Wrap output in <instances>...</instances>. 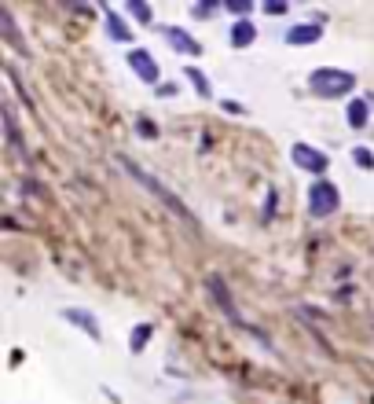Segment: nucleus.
<instances>
[{
  "label": "nucleus",
  "mask_w": 374,
  "mask_h": 404,
  "mask_svg": "<svg viewBox=\"0 0 374 404\" xmlns=\"http://www.w3.org/2000/svg\"><path fill=\"white\" fill-rule=\"evenodd\" d=\"M316 96H327V100H338V96H349L356 89V77L349 70H334V67H323V70H312L308 77Z\"/></svg>",
  "instance_id": "f257e3e1"
},
{
  "label": "nucleus",
  "mask_w": 374,
  "mask_h": 404,
  "mask_svg": "<svg viewBox=\"0 0 374 404\" xmlns=\"http://www.w3.org/2000/svg\"><path fill=\"white\" fill-rule=\"evenodd\" d=\"M338 206H341L338 188L330 181H316L312 191H308V209H312L316 217H330V214H338Z\"/></svg>",
  "instance_id": "f03ea898"
},
{
  "label": "nucleus",
  "mask_w": 374,
  "mask_h": 404,
  "mask_svg": "<svg viewBox=\"0 0 374 404\" xmlns=\"http://www.w3.org/2000/svg\"><path fill=\"white\" fill-rule=\"evenodd\" d=\"M290 162H294L298 169H305V173H316V176H323L327 166H330V158L319 148H312V143H294V148H290Z\"/></svg>",
  "instance_id": "7ed1b4c3"
},
{
  "label": "nucleus",
  "mask_w": 374,
  "mask_h": 404,
  "mask_svg": "<svg viewBox=\"0 0 374 404\" xmlns=\"http://www.w3.org/2000/svg\"><path fill=\"white\" fill-rule=\"evenodd\" d=\"M121 166H125L128 173H133V176H136V181H140V184H147V188L154 191V195H158V199H166V202H169V209H176V214H180V217H187V221H191V214H187V209H184V202H180V199H173V195H169V191H166V188H161V184H158V181H151V176H147V173H143V169H136V166H133V162H128V158H121Z\"/></svg>",
  "instance_id": "20e7f679"
},
{
  "label": "nucleus",
  "mask_w": 374,
  "mask_h": 404,
  "mask_svg": "<svg viewBox=\"0 0 374 404\" xmlns=\"http://www.w3.org/2000/svg\"><path fill=\"white\" fill-rule=\"evenodd\" d=\"M128 67L136 70L140 81H147V85H154V81H158V63H154L151 52H143V48H133V52H128Z\"/></svg>",
  "instance_id": "39448f33"
},
{
  "label": "nucleus",
  "mask_w": 374,
  "mask_h": 404,
  "mask_svg": "<svg viewBox=\"0 0 374 404\" xmlns=\"http://www.w3.org/2000/svg\"><path fill=\"white\" fill-rule=\"evenodd\" d=\"M62 320H70L74 327L88 331L92 342H100V338H103V331H100V323H95V316H92V313H85V309H62Z\"/></svg>",
  "instance_id": "423d86ee"
},
{
  "label": "nucleus",
  "mask_w": 374,
  "mask_h": 404,
  "mask_svg": "<svg viewBox=\"0 0 374 404\" xmlns=\"http://www.w3.org/2000/svg\"><path fill=\"white\" fill-rule=\"evenodd\" d=\"M161 34H166V41L176 48V52H184V56H199L202 48H199V41L194 37H187L184 30H176V26H161Z\"/></svg>",
  "instance_id": "0eeeda50"
},
{
  "label": "nucleus",
  "mask_w": 374,
  "mask_h": 404,
  "mask_svg": "<svg viewBox=\"0 0 374 404\" xmlns=\"http://www.w3.org/2000/svg\"><path fill=\"white\" fill-rule=\"evenodd\" d=\"M319 37H323V26L316 22H301L294 30H286V44H316Z\"/></svg>",
  "instance_id": "6e6552de"
},
{
  "label": "nucleus",
  "mask_w": 374,
  "mask_h": 404,
  "mask_svg": "<svg viewBox=\"0 0 374 404\" xmlns=\"http://www.w3.org/2000/svg\"><path fill=\"white\" fill-rule=\"evenodd\" d=\"M206 287H209V290H213V298H217V301L224 305V313H227V316H232L235 323H242V320H239V313H235V305H232V301H227V287H224V280H220V276H209V280H206Z\"/></svg>",
  "instance_id": "1a4fd4ad"
},
{
  "label": "nucleus",
  "mask_w": 374,
  "mask_h": 404,
  "mask_svg": "<svg viewBox=\"0 0 374 404\" xmlns=\"http://www.w3.org/2000/svg\"><path fill=\"white\" fill-rule=\"evenodd\" d=\"M103 15H107V26H110V37L114 41H133V30L125 26V19L114 8H103Z\"/></svg>",
  "instance_id": "9d476101"
},
{
  "label": "nucleus",
  "mask_w": 374,
  "mask_h": 404,
  "mask_svg": "<svg viewBox=\"0 0 374 404\" xmlns=\"http://www.w3.org/2000/svg\"><path fill=\"white\" fill-rule=\"evenodd\" d=\"M253 37H257V30H253V22H250V19H242V22H235V26H232V44H235V48L253 44Z\"/></svg>",
  "instance_id": "9b49d317"
},
{
  "label": "nucleus",
  "mask_w": 374,
  "mask_h": 404,
  "mask_svg": "<svg viewBox=\"0 0 374 404\" xmlns=\"http://www.w3.org/2000/svg\"><path fill=\"white\" fill-rule=\"evenodd\" d=\"M345 118H349L352 129H363L367 125V100H352L349 110H345Z\"/></svg>",
  "instance_id": "f8f14e48"
},
{
  "label": "nucleus",
  "mask_w": 374,
  "mask_h": 404,
  "mask_svg": "<svg viewBox=\"0 0 374 404\" xmlns=\"http://www.w3.org/2000/svg\"><path fill=\"white\" fill-rule=\"evenodd\" d=\"M151 334H154V327H151V323H136L133 338H128V349H133V353H140V349H143V342H151Z\"/></svg>",
  "instance_id": "ddd939ff"
},
{
  "label": "nucleus",
  "mask_w": 374,
  "mask_h": 404,
  "mask_svg": "<svg viewBox=\"0 0 374 404\" xmlns=\"http://www.w3.org/2000/svg\"><path fill=\"white\" fill-rule=\"evenodd\" d=\"M352 162H356L360 169H374V155H370L367 148H352Z\"/></svg>",
  "instance_id": "4468645a"
},
{
  "label": "nucleus",
  "mask_w": 374,
  "mask_h": 404,
  "mask_svg": "<svg viewBox=\"0 0 374 404\" xmlns=\"http://www.w3.org/2000/svg\"><path fill=\"white\" fill-rule=\"evenodd\" d=\"M128 11H133L140 22H151V19H154V11H151L147 4H140V0H133V4H128Z\"/></svg>",
  "instance_id": "2eb2a0df"
},
{
  "label": "nucleus",
  "mask_w": 374,
  "mask_h": 404,
  "mask_svg": "<svg viewBox=\"0 0 374 404\" xmlns=\"http://www.w3.org/2000/svg\"><path fill=\"white\" fill-rule=\"evenodd\" d=\"M187 77L194 81V85H199V92H202V96H209V77H206L202 70H194V67H187Z\"/></svg>",
  "instance_id": "dca6fc26"
},
{
  "label": "nucleus",
  "mask_w": 374,
  "mask_h": 404,
  "mask_svg": "<svg viewBox=\"0 0 374 404\" xmlns=\"http://www.w3.org/2000/svg\"><path fill=\"white\" fill-rule=\"evenodd\" d=\"M224 110H232V115H242L246 107H242V103H235V100H224Z\"/></svg>",
  "instance_id": "f3484780"
},
{
  "label": "nucleus",
  "mask_w": 374,
  "mask_h": 404,
  "mask_svg": "<svg viewBox=\"0 0 374 404\" xmlns=\"http://www.w3.org/2000/svg\"><path fill=\"white\" fill-rule=\"evenodd\" d=\"M227 11H232V15H246L250 4H235V0H232V4H227Z\"/></svg>",
  "instance_id": "a211bd4d"
},
{
  "label": "nucleus",
  "mask_w": 374,
  "mask_h": 404,
  "mask_svg": "<svg viewBox=\"0 0 374 404\" xmlns=\"http://www.w3.org/2000/svg\"><path fill=\"white\" fill-rule=\"evenodd\" d=\"M265 11H268V15H283V11H286V4H265Z\"/></svg>",
  "instance_id": "6ab92c4d"
}]
</instances>
